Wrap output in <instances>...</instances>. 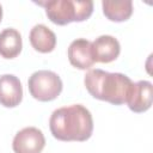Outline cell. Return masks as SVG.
<instances>
[{
	"label": "cell",
	"instance_id": "cell-1",
	"mask_svg": "<svg viewBox=\"0 0 153 153\" xmlns=\"http://www.w3.org/2000/svg\"><path fill=\"white\" fill-rule=\"evenodd\" d=\"M49 129L60 141H86L93 131L92 115L81 104L62 106L51 114Z\"/></svg>",
	"mask_w": 153,
	"mask_h": 153
},
{
	"label": "cell",
	"instance_id": "cell-2",
	"mask_svg": "<svg viewBox=\"0 0 153 153\" xmlns=\"http://www.w3.org/2000/svg\"><path fill=\"white\" fill-rule=\"evenodd\" d=\"M84 84L93 98L114 105H122L127 102L133 81L126 74L109 73L96 68L86 73Z\"/></svg>",
	"mask_w": 153,
	"mask_h": 153
},
{
	"label": "cell",
	"instance_id": "cell-3",
	"mask_svg": "<svg viewBox=\"0 0 153 153\" xmlns=\"http://www.w3.org/2000/svg\"><path fill=\"white\" fill-rule=\"evenodd\" d=\"M43 6L48 19L56 25H67L72 22H84L93 12L91 0H49L35 1Z\"/></svg>",
	"mask_w": 153,
	"mask_h": 153
},
{
	"label": "cell",
	"instance_id": "cell-4",
	"mask_svg": "<svg viewBox=\"0 0 153 153\" xmlns=\"http://www.w3.org/2000/svg\"><path fill=\"white\" fill-rule=\"evenodd\" d=\"M30 94L39 102H50L57 98L62 91V80L53 71H37L27 81Z\"/></svg>",
	"mask_w": 153,
	"mask_h": 153
},
{
	"label": "cell",
	"instance_id": "cell-5",
	"mask_svg": "<svg viewBox=\"0 0 153 153\" xmlns=\"http://www.w3.org/2000/svg\"><path fill=\"white\" fill-rule=\"evenodd\" d=\"M45 146V137L36 127H26L13 137L12 148L14 153H41Z\"/></svg>",
	"mask_w": 153,
	"mask_h": 153
},
{
	"label": "cell",
	"instance_id": "cell-6",
	"mask_svg": "<svg viewBox=\"0 0 153 153\" xmlns=\"http://www.w3.org/2000/svg\"><path fill=\"white\" fill-rule=\"evenodd\" d=\"M126 103L133 112L147 111L152 105V82L148 80L133 82Z\"/></svg>",
	"mask_w": 153,
	"mask_h": 153
},
{
	"label": "cell",
	"instance_id": "cell-7",
	"mask_svg": "<svg viewBox=\"0 0 153 153\" xmlns=\"http://www.w3.org/2000/svg\"><path fill=\"white\" fill-rule=\"evenodd\" d=\"M68 60L78 69H88L93 66L92 42L86 38H76L68 47Z\"/></svg>",
	"mask_w": 153,
	"mask_h": 153
},
{
	"label": "cell",
	"instance_id": "cell-8",
	"mask_svg": "<svg viewBox=\"0 0 153 153\" xmlns=\"http://www.w3.org/2000/svg\"><path fill=\"white\" fill-rule=\"evenodd\" d=\"M121 45L117 38L110 35H102L92 42V54L94 62L109 63L118 57Z\"/></svg>",
	"mask_w": 153,
	"mask_h": 153
},
{
	"label": "cell",
	"instance_id": "cell-9",
	"mask_svg": "<svg viewBox=\"0 0 153 153\" xmlns=\"http://www.w3.org/2000/svg\"><path fill=\"white\" fill-rule=\"evenodd\" d=\"M23 99V87L20 80L13 74L0 76V104L5 108H14Z\"/></svg>",
	"mask_w": 153,
	"mask_h": 153
},
{
	"label": "cell",
	"instance_id": "cell-10",
	"mask_svg": "<svg viewBox=\"0 0 153 153\" xmlns=\"http://www.w3.org/2000/svg\"><path fill=\"white\" fill-rule=\"evenodd\" d=\"M29 39L32 48L39 53H50L56 45L55 33L44 24L35 25L30 31Z\"/></svg>",
	"mask_w": 153,
	"mask_h": 153
},
{
	"label": "cell",
	"instance_id": "cell-11",
	"mask_svg": "<svg viewBox=\"0 0 153 153\" xmlns=\"http://www.w3.org/2000/svg\"><path fill=\"white\" fill-rule=\"evenodd\" d=\"M23 42L19 31L7 27L0 32V55L4 59H14L22 51Z\"/></svg>",
	"mask_w": 153,
	"mask_h": 153
},
{
	"label": "cell",
	"instance_id": "cell-12",
	"mask_svg": "<svg viewBox=\"0 0 153 153\" xmlns=\"http://www.w3.org/2000/svg\"><path fill=\"white\" fill-rule=\"evenodd\" d=\"M103 13L111 22H126L130 18L133 13V2L130 0H121V1H102Z\"/></svg>",
	"mask_w": 153,
	"mask_h": 153
},
{
	"label": "cell",
	"instance_id": "cell-13",
	"mask_svg": "<svg viewBox=\"0 0 153 153\" xmlns=\"http://www.w3.org/2000/svg\"><path fill=\"white\" fill-rule=\"evenodd\" d=\"M1 18H2V7L0 5V22H1Z\"/></svg>",
	"mask_w": 153,
	"mask_h": 153
}]
</instances>
